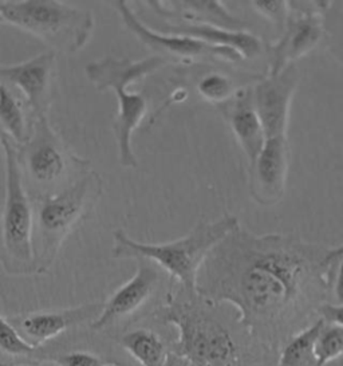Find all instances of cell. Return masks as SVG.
<instances>
[{
	"mask_svg": "<svg viewBox=\"0 0 343 366\" xmlns=\"http://www.w3.org/2000/svg\"><path fill=\"white\" fill-rule=\"evenodd\" d=\"M50 353L27 344L7 318L0 317V366H41Z\"/></svg>",
	"mask_w": 343,
	"mask_h": 366,
	"instance_id": "d6986e66",
	"label": "cell"
},
{
	"mask_svg": "<svg viewBox=\"0 0 343 366\" xmlns=\"http://www.w3.org/2000/svg\"><path fill=\"white\" fill-rule=\"evenodd\" d=\"M342 254L343 246L324 248L297 237H257L239 227L205 259L197 294L214 303H232L240 322L255 330L299 302Z\"/></svg>",
	"mask_w": 343,
	"mask_h": 366,
	"instance_id": "6da1fadb",
	"label": "cell"
},
{
	"mask_svg": "<svg viewBox=\"0 0 343 366\" xmlns=\"http://www.w3.org/2000/svg\"><path fill=\"white\" fill-rule=\"evenodd\" d=\"M111 6L116 9L119 18L122 19L129 31L134 34L141 44L154 50L160 56H165V55L180 56V58L214 56V58H222L231 62H237L243 59L242 55L231 49L214 47V46H209L200 41L177 35V34L160 33V31L151 30L139 21V16L124 0L111 1Z\"/></svg>",
	"mask_w": 343,
	"mask_h": 366,
	"instance_id": "30bf717a",
	"label": "cell"
},
{
	"mask_svg": "<svg viewBox=\"0 0 343 366\" xmlns=\"http://www.w3.org/2000/svg\"><path fill=\"white\" fill-rule=\"evenodd\" d=\"M319 312H321L322 320L324 322L337 325L343 329V303H338V305L326 303L321 306Z\"/></svg>",
	"mask_w": 343,
	"mask_h": 366,
	"instance_id": "4316f807",
	"label": "cell"
},
{
	"mask_svg": "<svg viewBox=\"0 0 343 366\" xmlns=\"http://www.w3.org/2000/svg\"><path fill=\"white\" fill-rule=\"evenodd\" d=\"M337 272L334 280V295L338 303H343V254L337 260Z\"/></svg>",
	"mask_w": 343,
	"mask_h": 366,
	"instance_id": "83f0119b",
	"label": "cell"
},
{
	"mask_svg": "<svg viewBox=\"0 0 343 366\" xmlns=\"http://www.w3.org/2000/svg\"><path fill=\"white\" fill-rule=\"evenodd\" d=\"M162 320L179 334L177 350L193 366H239L235 341L222 323L185 303L164 309Z\"/></svg>",
	"mask_w": 343,
	"mask_h": 366,
	"instance_id": "ba28073f",
	"label": "cell"
},
{
	"mask_svg": "<svg viewBox=\"0 0 343 366\" xmlns=\"http://www.w3.org/2000/svg\"><path fill=\"white\" fill-rule=\"evenodd\" d=\"M47 364L55 366H117L116 362H111L101 355L84 350L51 355Z\"/></svg>",
	"mask_w": 343,
	"mask_h": 366,
	"instance_id": "d4e9b609",
	"label": "cell"
},
{
	"mask_svg": "<svg viewBox=\"0 0 343 366\" xmlns=\"http://www.w3.org/2000/svg\"><path fill=\"white\" fill-rule=\"evenodd\" d=\"M323 325L324 321L321 318L295 335L283 349L279 366H306L314 361V346Z\"/></svg>",
	"mask_w": 343,
	"mask_h": 366,
	"instance_id": "7402d4cb",
	"label": "cell"
},
{
	"mask_svg": "<svg viewBox=\"0 0 343 366\" xmlns=\"http://www.w3.org/2000/svg\"><path fill=\"white\" fill-rule=\"evenodd\" d=\"M168 64L169 61L166 58L153 55L141 61L104 56L86 66V76L98 92L113 90L117 96L118 112L113 130L117 141L119 162L125 168H137L139 165L131 147V136L148 110L144 96L129 93L128 87Z\"/></svg>",
	"mask_w": 343,
	"mask_h": 366,
	"instance_id": "5b68a950",
	"label": "cell"
},
{
	"mask_svg": "<svg viewBox=\"0 0 343 366\" xmlns=\"http://www.w3.org/2000/svg\"><path fill=\"white\" fill-rule=\"evenodd\" d=\"M254 10L274 23L279 30H283L289 21V1H251Z\"/></svg>",
	"mask_w": 343,
	"mask_h": 366,
	"instance_id": "484cf974",
	"label": "cell"
},
{
	"mask_svg": "<svg viewBox=\"0 0 343 366\" xmlns=\"http://www.w3.org/2000/svg\"><path fill=\"white\" fill-rule=\"evenodd\" d=\"M289 171L287 137L267 139L249 167L251 194L260 205L277 204L286 191Z\"/></svg>",
	"mask_w": 343,
	"mask_h": 366,
	"instance_id": "9a60e30c",
	"label": "cell"
},
{
	"mask_svg": "<svg viewBox=\"0 0 343 366\" xmlns=\"http://www.w3.org/2000/svg\"><path fill=\"white\" fill-rule=\"evenodd\" d=\"M6 167V194L0 220V262L10 275L36 274L32 249L34 211L21 182L16 145L0 136Z\"/></svg>",
	"mask_w": 343,
	"mask_h": 366,
	"instance_id": "52a82bcc",
	"label": "cell"
},
{
	"mask_svg": "<svg viewBox=\"0 0 343 366\" xmlns=\"http://www.w3.org/2000/svg\"><path fill=\"white\" fill-rule=\"evenodd\" d=\"M319 1L315 10L307 9L304 4H300L303 9H297L291 14L289 21L283 29V35L277 44L272 47L269 76L278 74L287 66L294 65L302 56L309 54L311 50L317 47L323 36V21H322L321 7H327Z\"/></svg>",
	"mask_w": 343,
	"mask_h": 366,
	"instance_id": "4fadbf2b",
	"label": "cell"
},
{
	"mask_svg": "<svg viewBox=\"0 0 343 366\" xmlns=\"http://www.w3.org/2000/svg\"><path fill=\"white\" fill-rule=\"evenodd\" d=\"M223 109L225 119L251 167L266 142L264 130L254 107L252 89L237 92L225 102Z\"/></svg>",
	"mask_w": 343,
	"mask_h": 366,
	"instance_id": "2e32d148",
	"label": "cell"
},
{
	"mask_svg": "<svg viewBox=\"0 0 343 366\" xmlns=\"http://www.w3.org/2000/svg\"><path fill=\"white\" fill-rule=\"evenodd\" d=\"M16 156L31 200L59 194L90 171V162L70 149L47 114L34 117L31 136L16 147Z\"/></svg>",
	"mask_w": 343,
	"mask_h": 366,
	"instance_id": "277c9868",
	"label": "cell"
},
{
	"mask_svg": "<svg viewBox=\"0 0 343 366\" xmlns=\"http://www.w3.org/2000/svg\"><path fill=\"white\" fill-rule=\"evenodd\" d=\"M102 306L101 302H90L70 309L24 312L7 317V320L27 344L42 347L70 329L93 322Z\"/></svg>",
	"mask_w": 343,
	"mask_h": 366,
	"instance_id": "8fae6325",
	"label": "cell"
},
{
	"mask_svg": "<svg viewBox=\"0 0 343 366\" xmlns=\"http://www.w3.org/2000/svg\"><path fill=\"white\" fill-rule=\"evenodd\" d=\"M343 355V329L324 322L314 346L315 366H324Z\"/></svg>",
	"mask_w": 343,
	"mask_h": 366,
	"instance_id": "603a6c76",
	"label": "cell"
},
{
	"mask_svg": "<svg viewBox=\"0 0 343 366\" xmlns=\"http://www.w3.org/2000/svg\"><path fill=\"white\" fill-rule=\"evenodd\" d=\"M200 96L214 104H225L234 97V84L227 76L219 73H209L204 76L197 84Z\"/></svg>",
	"mask_w": 343,
	"mask_h": 366,
	"instance_id": "cb8c5ba5",
	"label": "cell"
},
{
	"mask_svg": "<svg viewBox=\"0 0 343 366\" xmlns=\"http://www.w3.org/2000/svg\"><path fill=\"white\" fill-rule=\"evenodd\" d=\"M34 113L26 98L11 86L0 82V129L16 147L31 136Z\"/></svg>",
	"mask_w": 343,
	"mask_h": 366,
	"instance_id": "ac0fdd59",
	"label": "cell"
},
{
	"mask_svg": "<svg viewBox=\"0 0 343 366\" xmlns=\"http://www.w3.org/2000/svg\"><path fill=\"white\" fill-rule=\"evenodd\" d=\"M102 194L104 180L99 173L90 169L62 192L31 200L36 274L51 269L64 240L91 216Z\"/></svg>",
	"mask_w": 343,
	"mask_h": 366,
	"instance_id": "3957f363",
	"label": "cell"
},
{
	"mask_svg": "<svg viewBox=\"0 0 343 366\" xmlns=\"http://www.w3.org/2000/svg\"><path fill=\"white\" fill-rule=\"evenodd\" d=\"M180 12L173 21L208 23L227 30L237 31L240 22L219 1H179Z\"/></svg>",
	"mask_w": 343,
	"mask_h": 366,
	"instance_id": "44dd1931",
	"label": "cell"
},
{
	"mask_svg": "<svg viewBox=\"0 0 343 366\" xmlns=\"http://www.w3.org/2000/svg\"><path fill=\"white\" fill-rule=\"evenodd\" d=\"M118 344L142 366L166 365V347L159 334L149 329H136L125 333L121 335Z\"/></svg>",
	"mask_w": 343,
	"mask_h": 366,
	"instance_id": "ffe728a7",
	"label": "cell"
},
{
	"mask_svg": "<svg viewBox=\"0 0 343 366\" xmlns=\"http://www.w3.org/2000/svg\"><path fill=\"white\" fill-rule=\"evenodd\" d=\"M55 54L42 53L16 65H0V82L26 98L34 116L47 114L53 87Z\"/></svg>",
	"mask_w": 343,
	"mask_h": 366,
	"instance_id": "5bb4252c",
	"label": "cell"
},
{
	"mask_svg": "<svg viewBox=\"0 0 343 366\" xmlns=\"http://www.w3.org/2000/svg\"><path fill=\"white\" fill-rule=\"evenodd\" d=\"M165 31L188 36L214 47L235 50L236 53L243 56V59L257 58L263 50L262 41L254 34L242 30H227L208 23L174 21L173 23H166Z\"/></svg>",
	"mask_w": 343,
	"mask_h": 366,
	"instance_id": "e0dca14e",
	"label": "cell"
},
{
	"mask_svg": "<svg viewBox=\"0 0 343 366\" xmlns=\"http://www.w3.org/2000/svg\"><path fill=\"white\" fill-rule=\"evenodd\" d=\"M240 222L235 215H224L214 222H200L192 231L177 240L149 244L129 237L122 229L113 234L114 259H146L179 280L191 294H197V278L205 259Z\"/></svg>",
	"mask_w": 343,
	"mask_h": 366,
	"instance_id": "7a4b0ae2",
	"label": "cell"
},
{
	"mask_svg": "<svg viewBox=\"0 0 343 366\" xmlns=\"http://www.w3.org/2000/svg\"><path fill=\"white\" fill-rule=\"evenodd\" d=\"M0 23H4L3 22V18H1V15H0Z\"/></svg>",
	"mask_w": 343,
	"mask_h": 366,
	"instance_id": "f1b7e54d",
	"label": "cell"
},
{
	"mask_svg": "<svg viewBox=\"0 0 343 366\" xmlns=\"http://www.w3.org/2000/svg\"><path fill=\"white\" fill-rule=\"evenodd\" d=\"M159 282L160 272L156 264L146 259H137L136 274L104 303L99 315L90 323L91 330L105 332L139 312L153 297Z\"/></svg>",
	"mask_w": 343,
	"mask_h": 366,
	"instance_id": "7c38bea8",
	"label": "cell"
},
{
	"mask_svg": "<svg viewBox=\"0 0 343 366\" xmlns=\"http://www.w3.org/2000/svg\"><path fill=\"white\" fill-rule=\"evenodd\" d=\"M300 81L299 70L289 65L278 74L263 78L252 87L254 107L267 139L287 137L289 110Z\"/></svg>",
	"mask_w": 343,
	"mask_h": 366,
	"instance_id": "9c48e42d",
	"label": "cell"
},
{
	"mask_svg": "<svg viewBox=\"0 0 343 366\" xmlns=\"http://www.w3.org/2000/svg\"><path fill=\"white\" fill-rule=\"evenodd\" d=\"M0 136H3V132H1V129H0Z\"/></svg>",
	"mask_w": 343,
	"mask_h": 366,
	"instance_id": "f546056e",
	"label": "cell"
},
{
	"mask_svg": "<svg viewBox=\"0 0 343 366\" xmlns=\"http://www.w3.org/2000/svg\"><path fill=\"white\" fill-rule=\"evenodd\" d=\"M3 22L30 33L55 51L74 54L94 31V15L62 1H0Z\"/></svg>",
	"mask_w": 343,
	"mask_h": 366,
	"instance_id": "8992f818",
	"label": "cell"
}]
</instances>
